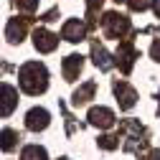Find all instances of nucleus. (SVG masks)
I'll return each mask as SVG.
<instances>
[{
	"instance_id": "obj_7",
	"label": "nucleus",
	"mask_w": 160,
	"mask_h": 160,
	"mask_svg": "<svg viewBox=\"0 0 160 160\" xmlns=\"http://www.w3.org/2000/svg\"><path fill=\"white\" fill-rule=\"evenodd\" d=\"M89 122H92L94 127L107 130V127L114 125V114H112V109H107V107H94V109H89Z\"/></svg>"
},
{
	"instance_id": "obj_15",
	"label": "nucleus",
	"mask_w": 160,
	"mask_h": 160,
	"mask_svg": "<svg viewBox=\"0 0 160 160\" xmlns=\"http://www.w3.org/2000/svg\"><path fill=\"white\" fill-rule=\"evenodd\" d=\"M21 160H46V150L38 148V145H28L21 155Z\"/></svg>"
},
{
	"instance_id": "obj_22",
	"label": "nucleus",
	"mask_w": 160,
	"mask_h": 160,
	"mask_svg": "<svg viewBox=\"0 0 160 160\" xmlns=\"http://www.w3.org/2000/svg\"><path fill=\"white\" fill-rule=\"evenodd\" d=\"M152 8H155V13H158V18H160V0H155V5H152Z\"/></svg>"
},
{
	"instance_id": "obj_13",
	"label": "nucleus",
	"mask_w": 160,
	"mask_h": 160,
	"mask_svg": "<svg viewBox=\"0 0 160 160\" xmlns=\"http://www.w3.org/2000/svg\"><path fill=\"white\" fill-rule=\"evenodd\" d=\"M92 53H94V64H97L99 69H102V71H107V69L112 66V61H109V53H107L102 46H94V48H92Z\"/></svg>"
},
{
	"instance_id": "obj_12",
	"label": "nucleus",
	"mask_w": 160,
	"mask_h": 160,
	"mask_svg": "<svg viewBox=\"0 0 160 160\" xmlns=\"http://www.w3.org/2000/svg\"><path fill=\"white\" fill-rule=\"evenodd\" d=\"M94 82H87V84H82L76 92H74V104L79 107V104H84V102H89V99L94 97Z\"/></svg>"
},
{
	"instance_id": "obj_21",
	"label": "nucleus",
	"mask_w": 160,
	"mask_h": 160,
	"mask_svg": "<svg viewBox=\"0 0 160 160\" xmlns=\"http://www.w3.org/2000/svg\"><path fill=\"white\" fill-rule=\"evenodd\" d=\"M142 160H160V150H152L148 158H142Z\"/></svg>"
},
{
	"instance_id": "obj_6",
	"label": "nucleus",
	"mask_w": 160,
	"mask_h": 160,
	"mask_svg": "<svg viewBox=\"0 0 160 160\" xmlns=\"http://www.w3.org/2000/svg\"><path fill=\"white\" fill-rule=\"evenodd\" d=\"M61 36L66 38V41H71V43L84 41V36H87V26H84V21H79V18H74V21H66Z\"/></svg>"
},
{
	"instance_id": "obj_24",
	"label": "nucleus",
	"mask_w": 160,
	"mask_h": 160,
	"mask_svg": "<svg viewBox=\"0 0 160 160\" xmlns=\"http://www.w3.org/2000/svg\"><path fill=\"white\" fill-rule=\"evenodd\" d=\"M117 3H122V0H117Z\"/></svg>"
},
{
	"instance_id": "obj_23",
	"label": "nucleus",
	"mask_w": 160,
	"mask_h": 160,
	"mask_svg": "<svg viewBox=\"0 0 160 160\" xmlns=\"http://www.w3.org/2000/svg\"><path fill=\"white\" fill-rule=\"evenodd\" d=\"M61 160H69V158H61Z\"/></svg>"
},
{
	"instance_id": "obj_18",
	"label": "nucleus",
	"mask_w": 160,
	"mask_h": 160,
	"mask_svg": "<svg viewBox=\"0 0 160 160\" xmlns=\"http://www.w3.org/2000/svg\"><path fill=\"white\" fill-rule=\"evenodd\" d=\"M130 8L132 10H145L148 8V0H130Z\"/></svg>"
},
{
	"instance_id": "obj_16",
	"label": "nucleus",
	"mask_w": 160,
	"mask_h": 160,
	"mask_svg": "<svg viewBox=\"0 0 160 160\" xmlns=\"http://www.w3.org/2000/svg\"><path fill=\"white\" fill-rule=\"evenodd\" d=\"M15 5L21 10H26V13H33L38 8V0H15Z\"/></svg>"
},
{
	"instance_id": "obj_17",
	"label": "nucleus",
	"mask_w": 160,
	"mask_h": 160,
	"mask_svg": "<svg viewBox=\"0 0 160 160\" xmlns=\"http://www.w3.org/2000/svg\"><path fill=\"white\" fill-rule=\"evenodd\" d=\"M99 145H102L104 150H114V148H117V137H109V135H104V137H99Z\"/></svg>"
},
{
	"instance_id": "obj_5",
	"label": "nucleus",
	"mask_w": 160,
	"mask_h": 160,
	"mask_svg": "<svg viewBox=\"0 0 160 160\" xmlns=\"http://www.w3.org/2000/svg\"><path fill=\"white\" fill-rule=\"evenodd\" d=\"M18 104V92L8 84H0V117H8Z\"/></svg>"
},
{
	"instance_id": "obj_19",
	"label": "nucleus",
	"mask_w": 160,
	"mask_h": 160,
	"mask_svg": "<svg viewBox=\"0 0 160 160\" xmlns=\"http://www.w3.org/2000/svg\"><path fill=\"white\" fill-rule=\"evenodd\" d=\"M102 3H104V0H87V5H89V13H94L97 8H102Z\"/></svg>"
},
{
	"instance_id": "obj_2",
	"label": "nucleus",
	"mask_w": 160,
	"mask_h": 160,
	"mask_svg": "<svg viewBox=\"0 0 160 160\" xmlns=\"http://www.w3.org/2000/svg\"><path fill=\"white\" fill-rule=\"evenodd\" d=\"M102 28H104V36H109V38H122L130 31V21L119 13H104Z\"/></svg>"
},
{
	"instance_id": "obj_8",
	"label": "nucleus",
	"mask_w": 160,
	"mask_h": 160,
	"mask_svg": "<svg viewBox=\"0 0 160 160\" xmlns=\"http://www.w3.org/2000/svg\"><path fill=\"white\" fill-rule=\"evenodd\" d=\"M26 127L38 132V130H46L48 127V112L41 109V107H33L28 114H26Z\"/></svg>"
},
{
	"instance_id": "obj_1",
	"label": "nucleus",
	"mask_w": 160,
	"mask_h": 160,
	"mask_svg": "<svg viewBox=\"0 0 160 160\" xmlns=\"http://www.w3.org/2000/svg\"><path fill=\"white\" fill-rule=\"evenodd\" d=\"M18 82H21V89L28 92V94H41L46 92L48 87V71L43 64H38V61H28L21 74H18Z\"/></svg>"
},
{
	"instance_id": "obj_10",
	"label": "nucleus",
	"mask_w": 160,
	"mask_h": 160,
	"mask_svg": "<svg viewBox=\"0 0 160 160\" xmlns=\"http://www.w3.org/2000/svg\"><path fill=\"white\" fill-rule=\"evenodd\" d=\"M26 31H28V21H26V18H13V21L8 23L5 36H8L10 43H21L23 36H26Z\"/></svg>"
},
{
	"instance_id": "obj_14",
	"label": "nucleus",
	"mask_w": 160,
	"mask_h": 160,
	"mask_svg": "<svg viewBox=\"0 0 160 160\" xmlns=\"http://www.w3.org/2000/svg\"><path fill=\"white\" fill-rule=\"evenodd\" d=\"M15 145H18V132H13V130L0 132V150H13Z\"/></svg>"
},
{
	"instance_id": "obj_3",
	"label": "nucleus",
	"mask_w": 160,
	"mask_h": 160,
	"mask_svg": "<svg viewBox=\"0 0 160 160\" xmlns=\"http://www.w3.org/2000/svg\"><path fill=\"white\" fill-rule=\"evenodd\" d=\"M33 46H36L38 51H43V53H51V51L58 46V36H53V33L46 31V28H38V31L33 33Z\"/></svg>"
},
{
	"instance_id": "obj_11",
	"label": "nucleus",
	"mask_w": 160,
	"mask_h": 160,
	"mask_svg": "<svg viewBox=\"0 0 160 160\" xmlns=\"http://www.w3.org/2000/svg\"><path fill=\"white\" fill-rule=\"evenodd\" d=\"M82 66H84V58L79 56V53H71V56H66L64 58V79L66 82H74V79L79 76V71H82Z\"/></svg>"
},
{
	"instance_id": "obj_9",
	"label": "nucleus",
	"mask_w": 160,
	"mask_h": 160,
	"mask_svg": "<svg viewBox=\"0 0 160 160\" xmlns=\"http://www.w3.org/2000/svg\"><path fill=\"white\" fill-rule=\"evenodd\" d=\"M114 92H117V102H119V107H122V109H130V107H135L137 92H135L130 84L119 82V84H114Z\"/></svg>"
},
{
	"instance_id": "obj_4",
	"label": "nucleus",
	"mask_w": 160,
	"mask_h": 160,
	"mask_svg": "<svg viewBox=\"0 0 160 160\" xmlns=\"http://www.w3.org/2000/svg\"><path fill=\"white\" fill-rule=\"evenodd\" d=\"M135 58H137V51H135V46H132L130 41L119 43V48H117V66L122 69L125 74H130V69H132V64H135Z\"/></svg>"
},
{
	"instance_id": "obj_20",
	"label": "nucleus",
	"mask_w": 160,
	"mask_h": 160,
	"mask_svg": "<svg viewBox=\"0 0 160 160\" xmlns=\"http://www.w3.org/2000/svg\"><path fill=\"white\" fill-rule=\"evenodd\" d=\"M150 53H152V58H155V61H160V41H155V43H152Z\"/></svg>"
}]
</instances>
